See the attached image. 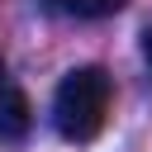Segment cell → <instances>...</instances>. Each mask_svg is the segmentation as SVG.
Here are the masks:
<instances>
[{"instance_id":"6da1fadb","label":"cell","mask_w":152,"mask_h":152,"mask_svg":"<svg viewBox=\"0 0 152 152\" xmlns=\"http://www.w3.org/2000/svg\"><path fill=\"white\" fill-rule=\"evenodd\" d=\"M109 100H114L109 76L100 66H76L62 76V86L52 95V128L66 142H90L109 119Z\"/></svg>"},{"instance_id":"7a4b0ae2","label":"cell","mask_w":152,"mask_h":152,"mask_svg":"<svg viewBox=\"0 0 152 152\" xmlns=\"http://www.w3.org/2000/svg\"><path fill=\"white\" fill-rule=\"evenodd\" d=\"M33 124V109H28V95L14 86L5 57H0V138H24Z\"/></svg>"},{"instance_id":"3957f363","label":"cell","mask_w":152,"mask_h":152,"mask_svg":"<svg viewBox=\"0 0 152 152\" xmlns=\"http://www.w3.org/2000/svg\"><path fill=\"white\" fill-rule=\"evenodd\" d=\"M43 5L57 14H71V19H104V14L124 10L128 0H43Z\"/></svg>"},{"instance_id":"277c9868","label":"cell","mask_w":152,"mask_h":152,"mask_svg":"<svg viewBox=\"0 0 152 152\" xmlns=\"http://www.w3.org/2000/svg\"><path fill=\"white\" fill-rule=\"evenodd\" d=\"M142 62H147V71H152V28L142 33Z\"/></svg>"}]
</instances>
